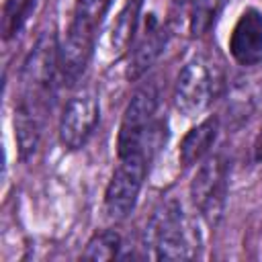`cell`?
I'll list each match as a JSON object with an SVG mask.
<instances>
[{"label": "cell", "instance_id": "cell-16", "mask_svg": "<svg viewBox=\"0 0 262 262\" xmlns=\"http://www.w3.org/2000/svg\"><path fill=\"white\" fill-rule=\"evenodd\" d=\"M111 4H113V0H76L74 20H80L88 27L98 29V25L106 16Z\"/></svg>", "mask_w": 262, "mask_h": 262}, {"label": "cell", "instance_id": "cell-11", "mask_svg": "<svg viewBox=\"0 0 262 262\" xmlns=\"http://www.w3.org/2000/svg\"><path fill=\"white\" fill-rule=\"evenodd\" d=\"M139 10L141 0H129L113 18L104 35V49L108 55H123L125 51H129L139 29Z\"/></svg>", "mask_w": 262, "mask_h": 262}, {"label": "cell", "instance_id": "cell-14", "mask_svg": "<svg viewBox=\"0 0 262 262\" xmlns=\"http://www.w3.org/2000/svg\"><path fill=\"white\" fill-rule=\"evenodd\" d=\"M221 4H223V0H192L186 8L188 33L192 37L205 35L213 27V23L221 10Z\"/></svg>", "mask_w": 262, "mask_h": 262}, {"label": "cell", "instance_id": "cell-13", "mask_svg": "<svg viewBox=\"0 0 262 262\" xmlns=\"http://www.w3.org/2000/svg\"><path fill=\"white\" fill-rule=\"evenodd\" d=\"M219 131V121L215 117H207L205 121H201L199 125H194L180 141V162L182 166H194L201 160H205L215 143Z\"/></svg>", "mask_w": 262, "mask_h": 262}, {"label": "cell", "instance_id": "cell-8", "mask_svg": "<svg viewBox=\"0 0 262 262\" xmlns=\"http://www.w3.org/2000/svg\"><path fill=\"white\" fill-rule=\"evenodd\" d=\"M96 43V29L80 20L70 23L66 39L59 43V78L66 86H74L86 72Z\"/></svg>", "mask_w": 262, "mask_h": 262}, {"label": "cell", "instance_id": "cell-6", "mask_svg": "<svg viewBox=\"0 0 262 262\" xmlns=\"http://www.w3.org/2000/svg\"><path fill=\"white\" fill-rule=\"evenodd\" d=\"M227 160L221 154H213L201 160V166L192 176L190 201L209 223H217L223 213L227 192Z\"/></svg>", "mask_w": 262, "mask_h": 262}, {"label": "cell", "instance_id": "cell-9", "mask_svg": "<svg viewBox=\"0 0 262 262\" xmlns=\"http://www.w3.org/2000/svg\"><path fill=\"white\" fill-rule=\"evenodd\" d=\"M229 53L239 66H256L262 61V12L246 8L229 35Z\"/></svg>", "mask_w": 262, "mask_h": 262}, {"label": "cell", "instance_id": "cell-17", "mask_svg": "<svg viewBox=\"0 0 262 262\" xmlns=\"http://www.w3.org/2000/svg\"><path fill=\"white\" fill-rule=\"evenodd\" d=\"M190 2H192V0H176V6H178V8H184V10H186Z\"/></svg>", "mask_w": 262, "mask_h": 262}, {"label": "cell", "instance_id": "cell-2", "mask_svg": "<svg viewBox=\"0 0 262 262\" xmlns=\"http://www.w3.org/2000/svg\"><path fill=\"white\" fill-rule=\"evenodd\" d=\"M223 90L221 66L205 53L190 57L178 74L174 86V106L184 117L205 113Z\"/></svg>", "mask_w": 262, "mask_h": 262}, {"label": "cell", "instance_id": "cell-12", "mask_svg": "<svg viewBox=\"0 0 262 262\" xmlns=\"http://www.w3.org/2000/svg\"><path fill=\"white\" fill-rule=\"evenodd\" d=\"M41 111L43 106L20 100L14 113V139L18 145V154L23 160H29L41 139Z\"/></svg>", "mask_w": 262, "mask_h": 262}, {"label": "cell", "instance_id": "cell-7", "mask_svg": "<svg viewBox=\"0 0 262 262\" xmlns=\"http://www.w3.org/2000/svg\"><path fill=\"white\" fill-rule=\"evenodd\" d=\"M100 119V102L92 90L74 94L59 119V141L68 149H80L94 133Z\"/></svg>", "mask_w": 262, "mask_h": 262}, {"label": "cell", "instance_id": "cell-3", "mask_svg": "<svg viewBox=\"0 0 262 262\" xmlns=\"http://www.w3.org/2000/svg\"><path fill=\"white\" fill-rule=\"evenodd\" d=\"M143 246H149L158 260H184L192 256L184 211L176 199L164 201L154 211L145 227Z\"/></svg>", "mask_w": 262, "mask_h": 262}, {"label": "cell", "instance_id": "cell-10", "mask_svg": "<svg viewBox=\"0 0 262 262\" xmlns=\"http://www.w3.org/2000/svg\"><path fill=\"white\" fill-rule=\"evenodd\" d=\"M166 39H168L166 27H162L151 16L149 23L145 25V31H143L141 39L135 43V47H131L133 51H129L127 76L131 80H137L139 76H143L156 63V59L162 55V51L166 47Z\"/></svg>", "mask_w": 262, "mask_h": 262}, {"label": "cell", "instance_id": "cell-4", "mask_svg": "<svg viewBox=\"0 0 262 262\" xmlns=\"http://www.w3.org/2000/svg\"><path fill=\"white\" fill-rule=\"evenodd\" d=\"M59 74V41L53 29L41 33L23 61L20 82H23V100L43 106L47 94L51 92L53 80Z\"/></svg>", "mask_w": 262, "mask_h": 262}, {"label": "cell", "instance_id": "cell-1", "mask_svg": "<svg viewBox=\"0 0 262 262\" xmlns=\"http://www.w3.org/2000/svg\"><path fill=\"white\" fill-rule=\"evenodd\" d=\"M160 90L156 82H145L131 96L117 135V156L145 154L154 160L166 141V125L158 119Z\"/></svg>", "mask_w": 262, "mask_h": 262}, {"label": "cell", "instance_id": "cell-15", "mask_svg": "<svg viewBox=\"0 0 262 262\" xmlns=\"http://www.w3.org/2000/svg\"><path fill=\"white\" fill-rule=\"evenodd\" d=\"M121 248H123L121 235L115 229H102L88 239V244L82 252V258H86V260H113V258L121 256Z\"/></svg>", "mask_w": 262, "mask_h": 262}, {"label": "cell", "instance_id": "cell-5", "mask_svg": "<svg viewBox=\"0 0 262 262\" xmlns=\"http://www.w3.org/2000/svg\"><path fill=\"white\" fill-rule=\"evenodd\" d=\"M149 162L145 154L119 156V164L104 190V213L108 219L121 221L135 209Z\"/></svg>", "mask_w": 262, "mask_h": 262}]
</instances>
